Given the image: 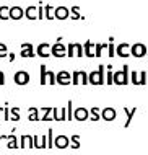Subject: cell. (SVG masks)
<instances>
[{"mask_svg":"<svg viewBox=\"0 0 148 155\" xmlns=\"http://www.w3.org/2000/svg\"><path fill=\"white\" fill-rule=\"evenodd\" d=\"M104 70H106V65L99 64L98 65V70H93V72L88 74V80H90L91 85H104V83H106Z\"/></svg>","mask_w":148,"mask_h":155,"instance_id":"obj_1","label":"cell"},{"mask_svg":"<svg viewBox=\"0 0 148 155\" xmlns=\"http://www.w3.org/2000/svg\"><path fill=\"white\" fill-rule=\"evenodd\" d=\"M129 83V67L124 65L121 70L114 72V85H127Z\"/></svg>","mask_w":148,"mask_h":155,"instance_id":"obj_2","label":"cell"},{"mask_svg":"<svg viewBox=\"0 0 148 155\" xmlns=\"http://www.w3.org/2000/svg\"><path fill=\"white\" fill-rule=\"evenodd\" d=\"M62 39L63 38H57L56 44H52V48H50V56L54 57H65L67 56V48L62 44Z\"/></svg>","mask_w":148,"mask_h":155,"instance_id":"obj_3","label":"cell"},{"mask_svg":"<svg viewBox=\"0 0 148 155\" xmlns=\"http://www.w3.org/2000/svg\"><path fill=\"white\" fill-rule=\"evenodd\" d=\"M72 83H73V85H78V83L88 85V83H90V80H88V74L85 72V70H75V72L72 74Z\"/></svg>","mask_w":148,"mask_h":155,"instance_id":"obj_4","label":"cell"},{"mask_svg":"<svg viewBox=\"0 0 148 155\" xmlns=\"http://www.w3.org/2000/svg\"><path fill=\"white\" fill-rule=\"evenodd\" d=\"M13 80L16 85H28L29 83V74L26 70H20V72H16L13 75Z\"/></svg>","mask_w":148,"mask_h":155,"instance_id":"obj_5","label":"cell"},{"mask_svg":"<svg viewBox=\"0 0 148 155\" xmlns=\"http://www.w3.org/2000/svg\"><path fill=\"white\" fill-rule=\"evenodd\" d=\"M56 78H57L59 85H63V87L72 83V74H69L67 70H60L59 74H56Z\"/></svg>","mask_w":148,"mask_h":155,"instance_id":"obj_6","label":"cell"},{"mask_svg":"<svg viewBox=\"0 0 148 155\" xmlns=\"http://www.w3.org/2000/svg\"><path fill=\"white\" fill-rule=\"evenodd\" d=\"M54 18H57V20H67V18H70V8H67V7H57V8H54Z\"/></svg>","mask_w":148,"mask_h":155,"instance_id":"obj_7","label":"cell"},{"mask_svg":"<svg viewBox=\"0 0 148 155\" xmlns=\"http://www.w3.org/2000/svg\"><path fill=\"white\" fill-rule=\"evenodd\" d=\"M117 118V113L114 108L111 106H108V108H103L101 110V119H104V121H114Z\"/></svg>","mask_w":148,"mask_h":155,"instance_id":"obj_8","label":"cell"},{"mask_svg":"<svg viewBox=\"0 0 148 155\" xmlns=\"http://www.w3.org/2000/svg\"><path fill=\"white\" fill-rule=\"evenodd\" d=\"M88 118H90V111H88L86 108L80 106V108H77V110L73 111V119H77V121H86Z\"/></svg>","mask_w":148,"mask_h":155,"instance_id":"obj_9","label":"cell"},{"mask_svg":"<svg viewBox=\"0 0 148 155\" xmlns=\"http://www.w3.org/2000/svg\"><path fill=\"white\" fill-rule=\"evenodd\" d=\"M21 57H34L36 56V52H34V49H33V44H29V43H23L21 44Z\"/></svg>","mask_w":148,"mask_h":155,"instance_id":"obj_10","label":"cell"},{"mask_svg":"<svg viewBox=\"0 0 148 155\" xmlns=\"http://www.w3.org/2000/svg\"><path fill=\"white\" fill-rule=\"evenodd\" d=\"M54 145H56L57 149H67L70 145V137H67V136H57L56 140H54Z\"/></svg>","mask_w":148,"mask_h":155,"instance_id":"obj_11","label":"cell"},{"mask_svg":"<svg viewBox=\"0 0 148 155\" xmlns=\"http://www.w3.org/2000/svg\"><path fill=\"white\" fill-rule=\"evenodd\" d=\"M50 48H52V46H49L47 43H41L36 49V54L39 57H49L50 56Z\"/></svg>","mask_w":148,"mask_h":155,"instance_id":"obj_12","label":"cell"},{"mask_svg":"<svg viewBox=\"0 0 148 155\" xmlns=\"http://www.w3.org/2000/svg\"><path fill=\"white\" fill-rule=\"evenodd\" d=\"M127 51H130L129 44H127V43H121L116 48V56H119V57H129L130 52H127Z\"/></svg>","mask_w":148,"mask_h":155,"instance_id":"obj_13","label":"cell"},{"mask_svg":"<svg viewBox=\"0 0 148 155\" xmlns=\"http://www.w3.org/2000/svg\"><path fill=\"white\" fill-rule=\"evenodd\" d=\"M145 52H146V49H145V46H143V44H134L132 48H130V54L135 56V57L145 56Z\"/></svg>","mask_w":148,"mask_h":155,"instance_id":"obj_14","label":"cell"},{"mask_svg":"<svg viewBox=\"0 0 148 155\" xmlns=\"http://www.w3.org/2000/svg\"><path fill=\"white\" fill-rule=\"evenodd\" d=\"M24 15V10L21 7H10V18L11 20H20L23 18Z\"/></svg>","mask_w":148,"mask_h":155,"instance_id":"obj_15","label":"cell"},{"mask_svg":"<svg viewBox=\"0 0 148 155\" xmlns=\"http://www.w3.org/2000/svg\"><path fill=\"white\" fill-rule=\"evenodd\" d=\"M11 131H13V132H11L10 134V136H8V144H7V147L8 149H18L20 147V144H18V140H16V136H15V131H16V129H11Z\"/></svg>","mask_w":148,"mask_h":155,"instance_id":"obj_16","label":"cell"},{"mask_svg":"<svg viewBox=\"0 0 148 155\" xmlns=\"http://www.w3.org/2000/svg\"><path fill=\"white\" fill-rule=\"evenodd\" d=\"M93 48H95V44H93L91 41H86V43L83 44V52H85V56H86V57H96Z\"/></svg>","mask_w":148,"mask_h":155,"instance_id":"obj_17","label":"cell"},{"mask_svg":"<svg viewBox=\"0 0 148 155\" xmlns=\"http://www.w3.org/2000/svg\"><path fill=\"white\" fill-rule=\"evenodd\" d=\"M24 16H26L28 20H36L37 18V10H36V7H28L26 10H24Z\"/></svg>","mask_w":148,"mask_h":155,"instance_id":"obj_18","label":"cell"},{"mask_svg":"<svg viewBox=\"0 0 148 155\" xmlns=\"http://www.w3.org/2000/svg\"><path fill=\"white\" fill-rule=\"evenodd\" d=\"M20 147H34V144H33V137L31 136H21L20 139Z\"/></svg>","mask_w":148,"mask_h":155,"instance_id":"obj_19","label":"cell"},{"mask_svg":"<svg viewBox=\"0 0 148 155\" xmlns=\"http://www.w3.org/2000/svg\"><path fill=\"white\" fill-rule=\"evenodd\" d=\"M108 72H106V83L108 85H112L114 83V72H112V65H106Z\"/></svg>","mask_w":148,"mask_h":155,"instance_id":"obj_20","label":"cell"},{"mask_svg":"<svg viewBox=\"0 0 148 155\" xmlns=\"http://www.w3.org/2000/svg\"><path fill=\"white\" fill-rule=\"evenodd\" d=\"M90 119L91 121H99L101 119V113H99L98 106H95V108H91V110H90Z\"/></svg>","mask_w":148,"mask_h":155,"instance_id":"obj_21","label":"cell"},{"mask_svg":"<svg viewBox=\"0 0 148 155\" xmlns=\"http://www.w3.org/2000/svg\"><path fill=\"white\" fill-rule=\"evenodd\" d=\"M10 18V7H0V20H8Z\"/></svg>","mask_w":148,"mask_h":155,"instance_id":"obj_22","label":"cell"},{"mask_svg":"<svg viewBox=\"0 0 148 155\" xmlns=\"http://www.w3.org/2000/svg\"><path fill=\"white\" fill-rule=\"evenodd\" d=\"M80 12V7H72L70 8V18H73V20H83V16L78 13Z\"/></svg>","mask_w":148,"mask_h":155,"instance_id":"obj_23","label":"cell"},{"mask_svg":"<svg viewBox=\"0 0 148 155\" xmlns=\"http://www.w3.org/2000/svg\"><path fill=\"white\" fill-rule=\"evenodd\" d=\"M108 49H109V52H108V56H109V57H114V56H116V49H114V36H109Z\"/></svg>","mask_w":148,"mask_h":155,"instance_id":"obj_24","label":"cell"},{"mask_svg":"<svg viewBox=\"0 0 148 155\" xmlns=\"http://www.w3.org/2000/svg\"><path fill=\"white\" fill-rule=\"evenodd\" d=\"M54 7H50V5H44V18H47V20H54Z\"/></svg>","mask_w":148,"mask_h":155,"instance_id":"obj_25","label":"cell"},{"mask_svg":"<svg viewBox=\"0 0 148 155\" xmlns=\"http://www.w3.org/2000/svg\"><path fill=\"white\" fill-rule=\"evenodd\" d=\"M37 113H39V110H37V108H29V118H28V119H29V121H37V119H41Z\"/></svg>","mask_w":148,"mask_h":155,"instance_id":"obj_26","label":"cell"},{"mask_svg":"<svg viewBox=\"0 0 148 155\" xmlns=\"http://www.w3.org/2000/svg\"><path fill=\"white\" fill-rule=\"evenodd\" d=\"M124 111H125V114H127V121H125V127L130 124V121H132V116H134V113L137 111V108H132V110H127V108H124Z\"/></svg>","mask_w":148,"mask_h":155,"instance_id":"obj_27","label":"cell"},{"mask_svg":"<svg viewBox=\"0 0 148 155\" xmlns=\"http://www.w3.org/2000/svg\"><path fill=\"white\" fill-rule=\"evenodd\" d=\"M70 147L72 149H80V136H72L70 137Z\"/></svg>","mask_w":148,"mask_h":155,"instance_id":"obj_28","label":"cell"},{"mask_svg":"<svg viewBox=\"0 0 148 155\" xmlns=\"http://www.w3.org/2000/svg\"><path fill=\"white\" fill-rule=\"evenodd\" d=\"M46 78H47L49 85H56L57 83V78H56V74L52 72V70H47V75H46Z\"/></svg>","mask_w":148,"mask_h":155,"instance_id":"obj_29","label":"cell"},{"mask_svg":"<svg viewBox=\"0 0 148 155\" xmlns=\"http://www.w3.org/2000/svg\"><path fill=\"white\" fill-rule=\"evenodd\" d=\"M46 75H47V69H46L44 64H41V85H46V83H47Z\"/></svg>","mask_w":148,"mask_h":155,"instance_id":"obj_30","label":"cell"},{"mask_svg":"<svg viewBox=\"0 0 148 155\" xmlns=\"http://www.w3.org/2000/svg\"><path fill=\"white\" fill-rule=\"evenodd\" d=\"M10 119L11 121H18L20 119V108H11L10 110Z\"/></svg>","mask_w":148,"mask_h":155,"instance_id":"obj_31","label":"cell"},{"mask_svg":"<svg viewBox=\"0 0 148 155\" xmlns=\"http://www.w3.org/2000/svg\"><path fill=\"white\" fill-rule=\"evenodd\" d=\"M106 48V44H101V43H96L95 44V56L96 57H101V51Z\"/></svg>","mask_w":148,"mask_h":155,"instance_id":"obj_32","label":"cell"},{"mask_svg":"<svg viewBox=\"0 0 148 155\" xmlns=\"http://www.w3.org/2000/svg\"><path fill=\"white\" fill-rule=\"evenodd\" d=\"M52 110H54V108H42V111H44V116H42V121H50V119H52V118H50V113H52Z\"/></svg>","mask_w":148,"mask_h":155,"instance_id":"obj_33","label":"cell"},{"mask_svg":"<svg viewBox=\"0 0 148 155\" xmlns=\"http://www.w3.org/2000/svg\"><path fill=\"white\" fill-rule=\"evenodd\" d=\"M75 51H77V52H75V56H77V57H83V56H85L83 46L80 44V43H75Z\"/></svg>","mask_w":148,"mask_h":155,"instance_id":"obj_34","label":"cell"},{"mask_svg":"<svg viewBox=\"0 0 148 155\" xmlns=\"http://www.w3.org/2000/svg\"><path fill=\"white\" fill-rule=\"evenodd\" d=\"M72 100H69V103H67V119H73V110H72Z\"/></svg>","mask_w":148,"mask_h":155,"instance_id":"obj_35","label":"cell"},{"mask_svg":"<svg viewBox=\"0 0 148 155\" xmlns=\"http://www.w3.org/2000/svg\"><path fill=\"white\" fill-rule=\"evenodd\" d=\"M67 56H69V57L75 56V43H70L69 46H67Z\"/></svg>","mask_w":148,"mask_h":155,"instance_id":"obj_36","label":"cell"},{"mask_svg":"<svg viewBox=\"0 0 148 155\" xmlns=\"http://www.w3.org/2000/svg\"><path fill=\"white\" fill-rule=\"evenodd\" d=\"M52 134H54V129H49L47 132V147H54V139H52Z\"/></svg>","mask_w":148,"mask_h":155,"instance_id":"obj_37","label":"cell"},{"mask_svg":"<svg viewBox=\"0 0 148 155\" xmlns=\"http://www.w3.org/2000/svg\"><path fill=\"white\" fill-rule=\"evenodd\" d=\"M8 56V49L3 43H0V57H7Z\"/></svg>","mask_w":148,"mask_h":155,"instance_id":"obj_38","label":"cell"},{"mask_svg":"<svg viewBox=\"0 0 148 155\" xmlns=\"http://www.w3.org/2000/svg\"><path fill=\"white\" fill-rule=\"evenodd\" d=\"M44 18V5L39 3V8H37V20H42Z\"/></svg>","mask_w":148,"mask_h":155,"instance_id":"obj_39","label":"cell"},{"mask_svg":"<svg viewBox=\"0 0 148 155\" xmlns=\"http://www.w3.org/2000/svg\"><path fill=\"white\" fill-rule=\"evenodd\" d=\"M3 116H5V118H3L5 121H10V108H8V106L3 108Z\"/></svg>","mask_w":148,"mask_h":155,"instance_id":"obj_40","label":"cell"},{"mask_svg":"<svg viewBox=\"0 0 148 155\" xmlns=\"http://www.w3.org/2000/svg\"><path fill=\"white\" fill-rule=\"evenodd\" d=\"M33 144H34V147L36 149H39V137H37V136H34V137H33Z\"/></svg>","mask_w":148,"mask_h":155,"instance_id":"obj_41","label":"cell"},{"mask_svg":"<svg viewBox=\"0 0 148 155\" xmlns=\"http://www.w3.org/2000/svg\"><path fill=\"white\" fill-rule=\"evenodd\" d=\"M52 114H54V119L59 121V108H54V110H52Z\"/></svg>","mask_w":148,"mask_h":155,"instance_id":"obj_42","label":"cell"},{"mask_svg":"<svg viewBox=\"0 0 148 155\" xmlns=\"http://www.w3.org/2000/svg\"><path fill=\"white\" fill-rule=\"evenodd\" d=\"M0 85H5V74L0 72Z\"/></svg>","mask_w":148,"mask_h":155,"instance_id":"obj_43","label":"cell"},{"mask_svg":"<svg viewBox=\"0 0 148 155\" xmlns=\"http://www.w3.org/2000/svg\"><path fill=\"white\" fill-rule=\"evenodd\" d=\"M130 77H132V82H134V83H140V82L137 80V74H135V72L130 74Z\"/></svg>","mask_w":148,"mask_h":155,"instance_id":"obj_44","label":"cell"},{"mask_svg":"<svg viewBox=\"0 0 148 155\" xmlns=\"http://www.w3.org/2000/svg\"><path fill=\"white\" fill-rule=\"evenodd\" d=\"M8 59H10V61H15V54H8Z\"/></svg>","mask_w":148,"mask_h":155,"instance_id":"obj_45","label":"cell"},{"mask_svg":"<svg viewBox=\"0 0 148 155\" xmlns=\"http://www.w3.org/2000/svg\"><path fill=\"white\" fill-rule=\"evenodd\" d=\"M0 111H2V108H0Z\"/></svg>","mask_w":148,"mask_h":155,"instance_id":"obj_46","label":"cell"}]
</instances>
